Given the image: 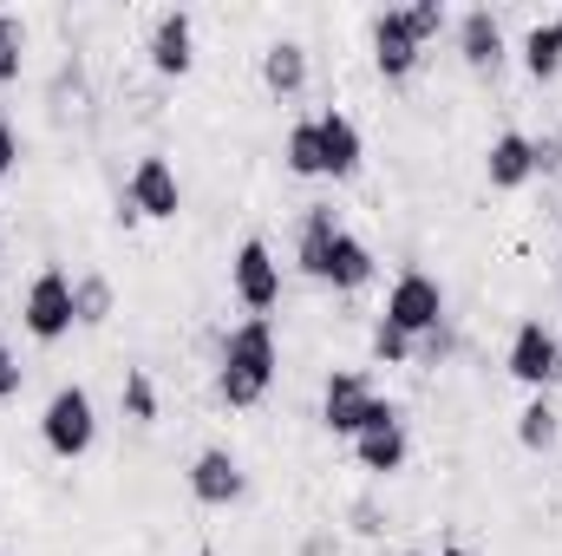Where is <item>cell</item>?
I'll use <instances>...</instances> for the list:
<instances>
[{
  "label": "cell",
  "mask_w": 562,
  "mask_h": 556,
  "mask_svg": "<svg viewBox=\"0 0 562 556\" xmlns=\"http://www.w3.org/2000/svg\"><path fill=\"white\" fill-rule=\"evenodd\" d=\"M72 314H79V327H105V321H112V281L105 276L72 281Z\"/></svg>",
  "instance_id": "obj_21"
},
{
  "label": "cell",
  "mask_w": 562,
  "mask_h": 556,
  "mask_svg": "<svg viewBox=\"0 0 562 556\" xmlns=\"http://www.w3.org/2000/svg\"><path fill=\"white\" fill-rule=\"evenodd\" d=\"M243 491H249V485H243V465H236L223 445H210V452H196V458H190V498H196V504L229 511Z\"/></svg>",
  "instance_id": "obj_9"
},
{
  "label": "cell",
  "mask_w": 562,
  "mask_h": 556,
  "mask_svg": "<svg viewBox=\"0 0 562 556\" xmlns=\"http://www.w3.org/2000/svg\"><path fill=\"white\" fill-rule=\"evenodd\" d=\"M276 367H281V347H276V321L269 314H249L243 327H229L223 341V367H216V393L223 407H262L269 387H276Z\"/></svg>",
  "instance_id": "obj_1"
},
{
  "label": "cell",
  "mask_w": 562,
  "mask_h": 556,
  "mask_svg": "<svg viewBox=\"0 0 562 556\" xmlns=\"http://www.w3.org/2000/svg\"><path fill=\"white\" fill-rule=\"evenodd\" d=\"M40 438L53 458H86L92 438H99V413H92V393L86 387H59L40 413Z\"/></svg>",
  "instance_id": "obj_3"
},
{
  "label": "cell",
  "mask_w": 562,
  "mask_h": 556,
  "mask_svg": "<svg viewBox=\"0 0 562 556\" xmlns=\"http://www.w3.org/2000/svg\"><path fill=\"white\" fill-rule=\"evenodd\" d=\"M406 452H413V438H406V419H393V425H373V432H360L353 438V458H360V471H400L406 465Z\"/></svg>",
  "instance_id": "obj_16"
},
{
  "label": "cell",
  "mask_w": 562,
  "mask_h": 556,
  "mask_svg": "<svg viewBox=\"0 0 562 556\" xmlns=\"http://www.w3.org/2000/svg\"><path fill=\"white\" fill-rule=\"evenodd\" d=\"M484 177H491V190H524V184L537 177V138L497 132L491 151H484Z\"/></svg>",
  "instance_id": "obj_13"
},
{
  "label": "cell",
  "mask_w": 562,
  "mask_h": 556,
  "mask_svg": "<svg viewBox=\"0 0 562 556\" xmlns=\"http://www.w3.org/2000/svg\"><path fill=\"white\" fill-rule=\"evenodd\" d=\"M20 380H26V367L13 360V347H0V400H13V393H20Z\"/></svg>",
  "instance_id": "obj_27"
},
{
  "label": "cell",
  "mask_w": 562,
  "mask_h": 556,
  "mask_svg": "<svg viewBox=\"0 0 562 556\" xmlns=\"http://www.w3.org/2000/svg\"><path fill=\"white\" fill-rule=\"evenodd\" d=\"M314 125H321V170H327L334 184H340V177H353V170H360V157H367L360 125H353L347 112H321Z\"/></svg>",
  "instance_id": "obj_14"
},
{
  "label": "cell",
  "mask_w": 562,
  "mask_h": 556,
  "mask_svg": "<svg viewBox=\"0 0 562 556\" xmlns=\"http://www.w3.org/2000/svg\"><path fill=\"white\" fill-rule=\"evenodd\" d=\"M262 86H269L276 99H301V92H307V46H301V40H276V46L262 53Z\"/></svg>",
  "instance_id": "obj_17"
},
{
  "label": "cell",
  "mask_w": 562,
  "mask_h": 556,
  "mask_svg": "<svg viewBox=\"0 0 562 556\" xmlns=\"http://www.w3.org/2000/svg\"><path fill=\"white\" fill-rule=\"evenodd\" d=\"M314 281H334V288H367V281H373V249H367L353 230H340V236L327 243V256H321Z\"/></svg>",
  "instance_id": "obj_15"
},
{
  "label": "cell",
  "mask_w": 562,
  "mask_h": 556,
  "mask_svg": "<svg viewBox=\"0 0 562 556\" xmlns=\"http://www.w3.org/2000/svg\"><path fill=\"white\" fill-rule=\"evenodd\" d=\"M393 419H400V407L380 400V393L367 387V374H334L327 393H321V425H327L334 438H360V432L393 425Z\"/></svg>",
  "instance_id": "obj_2"
},
{
  "label": "cell",
  "mask_w": 562,
  "mask_h": 556,
  "mask_svg": "<svg viewBox=\"0 0 562 556\" xmlns=\"http://www.w3.org/2000/svg\"><path fill=\"white\" fill-rule=\"evenodd\" d=\"M340 236V223H334V210L327 203H314L307 216H301V243H294V263H301V276H314L321 269V256H327V243Z\"/></svg>",
  "instance_id": "obj_19"
},
{
  "label": "cell",
  "mask_w": 562,
  "mask_h": 556,
  "mask_svg": "<svg viewBox=\"0 0 562 556\" xmlns=\"http://www.w3.org/2000/svg\"><path fill=\"white\" fill-rule=\"evenodd\" d=\"M229 288H236V301H243L249 314H269V308L281 301V263H276V249H269L262 236H249V243L236 249Z\"/></svg>",
  "instance_id": "obj_7"
},
{
  "label": "cell",
  "mask_w": 562,
  "mask_h": 556,
  "mask_svg": "<svg viewBox=\"0 0 562 556\" xmlns=\"http://www.w3.org/2000/svg\"><path fill=\"white\" fill-rule=\"evenodd\" d=\"M413 354H419L413 334H400L393 321H373V360H380V367H406Z\"/></svg>",
  "instance_id": "obj_24"
},
{
  "label": "cell",
  "mask_w": 562,
  "mask_h": 556,
  "mask_svg": "<svg viewBox=\"0 0 562 556\" xmlns=\"http://www.w3.org/2000/svg\"><path fill=\"white\" fill-rule=\"evenodd\" d=\"M288 170H294V177H327V170H321V125H314V119L288 125Z\"/></svg>",
  "instance_id": "obj_22"
},
{
  "label": "cell",
  "mask_w": 562,
  "mask_h": 556,
  "mask_svg": "<svg viewBox=\"0 0 562 556\" xmlns=\"http://www.w3.org/2000/svg\"><path fill=\"white\" fill-rule=\"evenodd\" d=\"M13 164H20V132H13V125L0 119V177H7Z\"/></svg>",
  "instance_id": "obj_28"
},
{
  "label": "cell",
  "mask_w": 562,
  "mask_h": 556,
  "mask_svg": "<svg viewBox=\"0 0 562 556\" xmlns=\"http://www.w3.org/2000/svg\"><path fill=\"white\" fill-rule=\"evenodd\" d=\"M458 53H464V66H471L477 79H497V66H504V26H497L491 7H471V13L458 20Z\"/></svg>",
  "instance_id": "obj_12"
},
{
  "label": "cell",
  "mask_w": 562,
  "mask_h": 556,
  "mask_svg": "<svg viewBox=\"0 0 562 556\" xmlns=\"http://www.w3.org/2000/svg\"><path fill=\"white\" fill-rule=\"evenodd\" d=\"M144 53H150V66H157L164 79H183V73L196 66V20H190L183 7H170V13L150 26V46H144Z\"/></svg>",
  "instance_id": "obj_10"
},
{
  "label": "cell",
  "mask_w": 562,
  "mask_h": 556,
  "mask_svg": "<svg viewBox=\"0 0 562 556\" xmlns=\"http://www.w3.org/2000/svg\"><path fill=\"white\" fill-rule=\"evenodd\" d=\"M400 20H406V33L425 46V40L445 26V7H438V0H419V7H400Z\"/></svg>",
  "instance_id": "obj_26"
},
{
  "label": "cell",
  "mask_w": 562,
  "mask_h": 556,
  "mask_svg": "<svg viewBox=\"0 0 562 556\" xmlns=\"http://www.w3.org/2000/svg\"><path fill=\"white\" fill-rule=\"evenodd\" d=\"M517 438H524V452H550V445L562 438V413L543 400V393L517 413Z\"/></svg>",
  "instance_id": "obj_20"
},
{
  "label": "cell",
  "mask_w": 562,
  "mask_h": 556,
  "mask_svg": "<svg viewBox=\"0 0 562 556\" xmlns=\"http://www.w3.org/2000/svg\"><path fill=\"white\" fill-rule=\"evenodd\" d=\"M380 321H393L400 334H413V341H425V334H438L445 327V288L425 276V269H406V276L393 281V294H386V314Z\"/></svg>",
  "instance_id": "obj_5"
},
{
  "label": "cell",
  "mask_w": 562,
  "mask_h": 556,
  "mask_svg": "<svg viewBox=\"0 0 562 556\" xmlns=\"http://www.w3.org/2000/svg\"><path fill=\"white\" fill-rule=\"evenodd\" d=\"M20 321H26V334L33 341H66L72 327H79V314H72V276L66 269H40V276L26 281V301H20Z\"/></svg>",
  "instance_id": "obj_4"
},
{
  "label": "cell",
  "mask_w": 562,
  "mask_h": 556,
  "mask_svg": "<svg viewBox=\"0 0 562 556\" xmlns=\"http://www.w3.org/2000/svg\"><path fill=\"white\" fill-rule=\"evenodd\" d=\"M406 556H431V551H406Z\"/></svg>",
  "instance_id": "obj_31"
},
{
  "label": "cell",
  "mask_w": 562,
  "mask_h": 556,
  "mask_svg": "<svg viewBox=\"0 0 562 556\" xmlns=\"http://www.w3.org/2000/svg\"><path fill=\"white\" fill-rule=\"evenodd\" d=\"M504 367H510V380H517V387L543 393L550 380H562V341L543 327V321H524V327L510 334V354H504Z\"/></svg>",
  "instance_id": "obj_6"
},
{
  "label": "cell",
  "mask_w": 562,
  "mask_h": 556,
  "mask_svg": "<svg viewBox=\"0 0 562 556\" xmlns=\"http://www.w3.org/2000/svg\"><path fill=\"white\" fill-rule=\"evenodd\" d=\"M537 170H562V132L557 138H537Z\"/></svg>",
  "instance_id": "obj_29"
},
{
  "label": "cell",
  "mask_w": 562,
  "mask_h": 556,
  "mask_svg": "<svg viewBox=\"0 0 562 556\" xmlns=\"http://www.w3.org/2000/svg\"><path fill=\"white\" fill-rule=\"evenodd\" d=\"M438 556H471V551H464V544H445V551H438Z\"/></svg>",
  "instance_id": "obj_30"
},
{
  "label": "cell",
  "mask_w": 562,
  "mask_h": 556,
  "mask_svg": "<svg viewBox=\"0 0 562 556\" xmlns=\"http://www.w3.org/2000/svg\"><path fill=\"white\" fill-rule=\"evenodd\" d=\"M125 203L150 216V223H170L177 210H183V184H177V170H170V157H138V170H132V184H125Z\"/></svg>",
  "instance_id": "obj_8"
},
{
  "label": "cell",
  "mask_w": 562,
  "mask_h": 556,
  "mask_svg": "<svg viewBox=\"0 0 562 556\" xmlns=\"http://www.w3.org/2000/svg\"><path fill=\"white\" fill-rule=\"evenodd\" d=\"M125 413L138 419V425L157 419V387H150V374H144V367H125Z\"/></svg>",
  "instance_id": "obj_25"
},
{
  "label": "cell",
  "mask_w": 562,
  "mask_h": 556,
  "mask_svg": "<svg viewBox=\"0 0 562 556\" xmlns=\"http://www.w3.org/2000/svg\"><path fill=\"white\" fill-rule=\"evenodd\" d=\"M419 59H425V46L406 33L400 7H386V13L373 20V66H380V79H413Z\"/></svg>",
  "instance_id": "obj_11"
},
{
  "label": "cell",
  "mask_w": 562,
  "mask_h": 556,
  "mask_svg": "<svg viewBox=\"0 0 562 556\" xmlns=\"http://www.w3.org/2000/svg\"><path fill=\"white\" fill-rule=\"evenodd\" d=\"M524 73H530L537 86H550L562 73V20H537V26L524 33Z\"/></svg>",
  "instance_id": "obj_18"
},
{
  "label": "cell",
  "mask_w": 562,
  "mask_h": 556,
  "mask_svg": "<svg viewBox=\"0 0 562 556\" xmlns=\"http://www.w3.org/2000/svg\"><path fill=\"white\" fill-rule=\"evenodd\" d=\"M196 556H216V551H196Z\"/></svg>",
  "instance_id": "obj_32"
},
{
  "label": "cell",
  "mask_w": 562,
  "mask_h": 556,
  "mask_svg": "<svg viewBox=\"0 0 562 556\" xmlns=\"http://www.w3.org/2000/svg\"><path fill=\"white\" fill-rule=\"evenodd\" d=\"M20 59H26V26H20V13L0 7V86L20 79Z\"/></svg>",
  "instance_id": "obj_23"
}]
</instances>
